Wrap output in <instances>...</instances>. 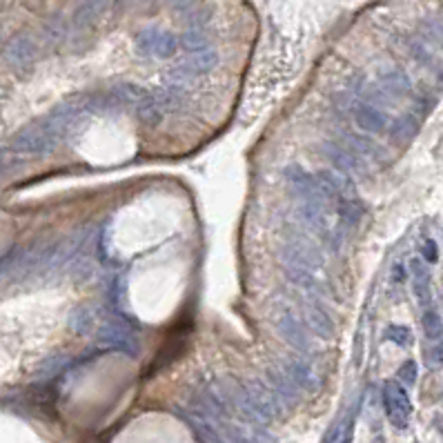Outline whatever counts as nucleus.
I'll use <instances>...</instances> for the list:
<instances>
[{
    "label": "nucleus",
    "mask_w": 443,
    "mask_h": 443,
    "mask_svg": "<svg viewBox=\"0 0 443 443\" xmlns=\"http://www.w3.org/2000/svg\"><path fill=\"white\" fill-rule=\"evenodd\" d=\"M281 261L287 265H299L308 270L323 267V248L318 246V241L310 230H305L303 225L297 223H283L281 227Z\"/></svg>",
    "instance_id": "nucleus-1"
},
{
    "label": "nucleus",
    "mask_w": 443,
    "mask_h": 443,
    "mask_svg": "<svg viewBox=\"0 0 443 443\" xmlns=\"http://www.w3.org/2000/svg\"><path fill=\"white\" fill-rule=\"evenodd\" d=\"M272 321H274V328H277V332H279V337L292 345L299 355L308 357V359L316 357V345L312 341V332L308 330V326H305V321L289 308L287 303H274Z\"/></svg>",
    "instance_id": "nucleus-2"
},
{
    "label": "nucleus",
    "mask_w": 443,
    "mask_h": 443,
    "mask_svg": "<svg viewBox=\"0 0 443 443\" xmlns=\"http://www.w3.org/2000/svg\"><path fill=\"white\" fill-rule=\"evenodd\" d=\"M58 143H60V139L54 132V127L50 125V120L40 118V120H36V123H29L23 130H18L11 141V147L16 149L18 154L45 156V154H50L52 149H56Z\"/></svg>",
    "instance_id": "nucleus-3"
},
{
    "label": "nucleus",
    "mask_w": 443,
    "mask_h": 443,
    "mask_svg": "<svg viewBox=\"0 0 443 443\" xmlns=\"http://www.w3.org/2000/svg\"><path fill=\"white\" fill-rule=\"evenodd\" d=\"M283 176L287 180L292 196L297 198V203H316V205H326L332 207L330 201L326 198V192L321 188V183L316 174H308L301 165H287L283 170Z\"/></svg>",
    "instance_id": "nucleus-4"
},
{
    "label": "nucleus",
    "mask_w": 443,
    "mask_h": 443,
    "mask_svg": "<svg viewBox=\"0 0 443 443\" xmlns=\"http://www.w3.org/2000/svg\"><path fill=\"white\" fill-rule=\"evenodd\" d=\"M246 394H248V401H250L252 412H254L256 419L261 423L279 419L285 412V403L279 399V394L272 390L270 384H263V381L252 379V381H248V384H246Z\"/></svg>",
    "instance_id": "nucleus-5"
},
{
    "label": "nucleus",
    "mask_w": 443,
    "mask_h": 443,
    "mask_svg": "<svg viewBox=\"0 0 443 443\" xmlns=\"http://www.w3.org/2000/svg\"><path fill=\"white\" fill-rule=\"evenodd\" d=\"M96 343L100 347L116 350V352H123L130 357H139V352H141V343H139V339H136V334L130 330V326L120 323V321H116V318L105 321V323L98 328Z\"/></svg>",
    "instance_id": "nucleus-6"
},
{
    "label": "nucleus",
    "mask_w": 443,
    "mask_h": 443,
    "mask_svg": "<svg viewBox=\"0 0 443 443\" xmlns=\"http://www.w3.org/2000/svg\"><path fill=\"white\" fill-rule=\"evenodd\" d=\"M219 65V54L217 50H201V52H192L183 63L170 74V85H183L188 81H194L198 76L209 74L214 67Z\"/></svg>",
    "instance_id": "nucleus-7"
},
{
    "label": "nucleus",
    "mask_w": 443,
    "mask_h": 443,
    "mask_svg": "<svg viewBox=\"0 0 443 443\" xmlns=\"http://www.w3.org/2000/svg\"><path fill=\"white\" fill-rule=\"evenodd\" d=\"M384 408L390 423L394 427H399V430H405L412 417V403L405 388L399 381H388L384 386Z\"/></svg>",
    "instance_id": "nucleus-8"
},
{
    "label": "nucleus",
    "mask_w": 443,
    "mask_h": 443,
    "mask_svg": "<svg viewBox=\"0 0 443 443\" xmlns=\"http://www.w3.org/2000/svg\"><path fill=\"white\" fill-rule=\"evenodd\" d=\"M301 314L308 330L318 339H334V332H337V326H334V318L330 316V312L323 308L321 299H312V297H303L301 301Z\"/></svg>",
    "instance_id": "nucleus-9"
},
{
    "label": "nucleus",
    "mask_w": 443,
    "mask_h": 443,
    "mask_svg": "<svg viewBox=\"0 0 443 443\" xmlns=\"http://www.w3.org/2000/svg\"><path fill=\"white\" fill-rule=\"evenodd\" d=\"M350 112H352L355 125L365 134H384L390 127L388 112L370 100H355Z\"/></svg>",
    "instance_id": "nucleus-10"
},
{
    "label": "nucleus",
    "mask_w": 443,
    "mask_h": 443,
    "mask_svg": "<svg viewBox=\"0 0 443 443\" xmlns=\"http://www.w3.org/2000/svg\"><path fill=\"white\" fill-rule=\"evenodd\" d=\"M321 154H323L334 170L345 172V174H365V161L359 156L355 149H350L345 143H334V141H323L321 143Z\"/></svg>",
    "instance_id": "nucleus-11"
},
{
    "label": "nucleus",
    "mask_w": 443,
    "mask_h": 443,
    "mask_svg": "<svg viewBox=\"0 0 443 443\" xmlns=\"http://www.w3.org/2000/svg\"><path fill=\"white\" fill-rule=\"evenodd\" d=\"M283 274H285L287 283H292L297 289H301V292H303L305 297L321 299V301H323V299L328 297V287H326V283L321 281L312 270L283 263Z\"/></svg>",
    "instance_id": "nucleus-12"
},
{
    "label": "nucleus",
    "mask_w": 443,
    "mask_h": 443,
    "mask_svg": "<svg viewBox=\"0 0 443 443\" xmlns=\"http://www.w3.org/2000/svg\"><path fill=\"white\" fill-rule=\"evenodd\" d=\"M38 56V45L34 40V36L29 34H16L13 38L7 40L5 50H3V58L5 63L11 67H27L32 65Z\"/></svg>",
    "instance_id": "nucleus-13"
},
{
    "label": "nucleus",
    "mask_w": 443,
    "mask_h": 443,
    "mask_svg": "<svg viewBox=\"0 0 443 443\" xmlns=\"http://www.w3.org/2000/svg\"><path fill=\"white\" fill-rule=\"evenodd\" d=\"M281 365L303 394H314L321 388V376L305 359H287Z\"/></svg>",
    "instance_id": "nucleus-14"
},
{
    "label": "nucleus",
    "mask_w": 443,
    "mask_h": 443,
    "mask_svg": "<svg viewBox=\"0 0 443 443\" xmlns=\"http://www.w3.org/2000/svg\"><path fill=\"white\" fill-rule=\"evenodd\" d=\"M110 3L112 0H81L71 13V21H69L71 29L85 32L91 25H96L105 16V11L110 9Z\"/></svg>",
    "instance_id": "nucleus-15"
},
{
    "label": "nucleus",
    "mask_w": 443,
    "mask_h": 443,
    "mask_svg": "<svg viewBox=\"0 0 443 443\" xmlns=\"http://www.w3.org/2000/svg\"><path fill=\"white\" fill-rule=\"evenodd\" d=\"M267 384L272 386V390L279 394V399L287 405H294L301 401L303 392L294 386V381L289 379V374L285 372L283 365H270L267 368Z\"/></svg>",
    "instance_id": "nucleus-16"
},
{
    "label": "nucleus",
    "mask_w": 443,
    "mask_h": 443,
    "mask_svg": "<svg viewBox=\"0 0 443 443\" xmlns=\"http://www.w3.org/2000/svg\"><path fill=\"white\" fill-rule=\"evenodd\" d=\"M410 279H412V292L417 297V303L421 308H427L432 303V289H430V270L423 258H412L410 261Z\"/></svg>",
    "instance_id": "nucleus-17"
},
{
    "label": "nucleus",
    "mask_w": 443,
    "mask_h": 443,
    "mask_svg": "<svg viewBox=\"0 0 443 443\" xmlns=\"http://www.w3.org/2000/svg\"><path fill=\"white\" fill-rule=\"evenodd\" d=\"M419 127H421V118H419L415 112H410V114L396 116V118L392 120V123H390L388 132H390V139H392L394 143L403 145V143H408V141L415 139L417 132H419Z\"/></svg>",
    "instance_id": "nucleus-18"
},
{
    "label": "nucleus",
    "mask_w": 443,
    "mask_h": 443,
    "mask_svg": "<svg viewBox=\"0 0 443 443\" xmlns=\"http://www.w3.org/2000/svg\"><path fill=\"white\" fill-rule=\"evenodd\" d=\"M376 85L386 91V94L394 100V98H403L405 94H410L412 89V83L408 79V74L401 71V69H388L379 76Z\"/></svg>",
    "instance_id": "nucleus-19"
},
{
    "label": "nucleus",
    "mask_w": 443,
    "mask_h": 443,
    "mask_svg": "<svg viewBox=\"0 0 443 443\" xmlns=\"http://www.w3.org/2000/svg\"><path fill=\"white\" fill-rule=\"evenodd\" d=\"M337 214H339V223H341V230H352V227H357L363 219V205L357 196L352 198H339L337 203Z\"/></svg>",
    "instance_id": "nucleus-20"
},
{
    "label": "nucleus",
    "mask_w": 443,
    "mask_h": 443,
    "mask_svg": "<svg viewBox=\"0 0 443 443\" xmlns=\"http://www.w3.org/2000/svg\"><path fill=\"white\" fill-rule=\"evenodd\" d=\"M69 328L79 334V337H89L96 328V314L89 303H83L79 308H74L69 314Z\"/></svg>",
    "instance_id": "nucleus-21"
},
{
    "label": "nucleus",
    "mask_w": 443,
    "mask_h": 443,
    "mask_svg": "<svg viewBox=\"0 0 443 443\" xmlns=\"http://www.w3.org/2000/svg\"><path fill=\"white\" fill-rule=\"evenodd\" d=\"M110 91L118 98V103L123 107H136L149 96V91L141 85H136V83H116V85L110 87Z\"/></svg>",
    "instance_id": "nucleus-22"
},
{
    "label": "nucleus",
    "mask_w": 443,
    "mask_h": 443,
    "mask_svg": "<svg viewBox=\"0 0 443 443\" xmlns=\"http://www.w3.org/2000/svg\"><path fill=\"white\" fill-rule=\"evenodd\" d=\"M345 145L350 149H355L359 156H372V159H381L384 156V149H381L370 136H363V134H355V132H345Z\"/></svg>",
    "instance_id": "nucleus-23"
},
{
    "label": "nucleus",
    "mask_w": 443,
    "mask_h": 443,
    "mask_svg": "<svg viewBox=\"0 0 443 443\" xmlns=\"http://www.w3.org/2000/svg\"><path fill=\"white\" fill-rule=\"evenodd\" d=\"M156 103L163 107V112H178L185 105V94H183L180 85H170L167 83L165 87H161L156 91Z\"/></svg>",
    "instance_id": "nucleus-24"
},
{
    "label": "nucleus",
    "mask_w": 443,
    "mask_h": 443,
    "mask_svg": "<svg viewBox=\"0 0 443 443\" xmlns=\"http://www.w3.org/2000/svg\"><path fill=\"white\" fill-rule=\"evenodd\" d=\"M134 110H136V116H139V120L145 127H159L163 123L165 112H163V107L156 103V98L147 96L143 103L136 105Z\"/></svg>",
    "instance_id": "nucleus-25"
},
{
    "label": "nucleus",
    "mask_w": 443,
    "mask_h": 443,
    "mask_svg": "<svg viewBox=\"0 0 443 443\" xmlns=\"http://www.w3.org/2000/svg\"><path fill=\"white\" fill-rule=\"evenodd\" d=\"M178 42H180V47L185 50L188 54H192V52L207 50L209 47V36L205 34V29H201V27H190V29H185V32L178 36Z\"/></svg>",
    "instance_id": "nucleus-26"
},
{
    "label": "nucleus",
    "mask_w": 443,
    "mask_h": 443,
    "mask_svg": "<svg viewBox=\"0 0 443 443\" xmlns=\"http://www.w3.org/2000/svg\"><path fill=\"white\" fill-rule=\"evenodd\" d=\"M178 47H180V42H178V36L174 32H159L156 45H154V54L151 56L167 60L178 52Z\"/></svg>",
    "instance_id": "nucleus-27"
},
{
    "label": "nucleus",
    "mask_w": 443,
    "mask_h": 443,
    "mask_svg": "<svg viewBox=\"0 0 443 443\" xmlns=\"http://www.w3.org/2000/svg\"><path fill=\"white\" fill-rule=\"evenodd\" d=\"M159 27H145L141 29L139 34L134 38V50L139 56H151L154 54V45H156V38H159Z\"/></svg>",
    "instance_id": "nucleus-28"
},
{
    "label": "nucleus",
    "mask_w": 443,
    "mask_h": 443,
    "mask_svg": "<svg viewBox=\"0 0 443 443\" xmlns=\"http://www.w3.org/2000/svg\"><path fill=\"white\" fill-rule=\"evenodd\" d=\"M421 326H423L425 337L430 339V341L443 339V321H441V316H439L437 310L425 308V312H423V316H421Z\"/></svg>",
    "instance_id": "nucleus-29"
},
{
    "label": "nucleus",
    "mask_w": 443,
    "mask_h": 443,
    "mask_svg": "<svg viewBox=\"0 0 443 443\" xmlns=\"http://www.w3.org/2000/svg\"><path fill=\"white\" fill-rule=\"evenodd\" d=\"M421 34L427 42L443 52V18H425L421 23Z\"/></svg>",
    "instance_id": "nucleus-30"
},
{
    "label": "nucleus",
    "mask_w": 443,
    "mask_h": 443,
    "mask_svg": "<svg viewBox=\"0 0 443 443\" xmlns=\"http://www.w3.org/2000/svg\"><path fill=\"white\" fill-rule=\"evenodd\" d=\"M67 363H69L67 357L56 355V357H52V359H47V361H42V363L38 365L36 376H38V379H54L56 374H60V372H63V370L67 368Z\"/></svg>",
    "instance_id": "nucleus-31"
},
{
    "label": "nucleus",
    "mask_w": 443,
    "mask_h": 443,
    "mask_svg": "<svg viewBox=\"0 0 443 443\" xmlns=\"http://www.w3.org/2000/svg\"><path fill=\"white\" fill-rule=\"evenodd\" d=\"M386 337L399 347H410L412 343H415V337H412L410 328H405V326H390L386 330Z\"/></svg>",
    "instance_id": "nucleus-32"
},
{
    "label": "nucleus",
    "mask_w": 443,
    "mask_h": 443,
    "mask_svg": "<svg viewBox=\"0 0 443 443\" xmlns=\"http://www.w3.org/2000/svg\"><path fill=\"white\" fill-rule=\"evenodd\" d=\"M21 165V154L13 147H0V176L9 174L13 167Z\"/></svg>",
    "instance_id": "nucleus-33"
},
{
    "label": "nucleus",
    "mask_w": 443,
    "mask_h": 443,
    "mask_svg": "<svg viewBox=\"0 0 443 443\" xmlns=\"http://www.w3.org/2000/svg\"><path fill=\"white\" fill-rule=\"evenodd\" d=\"M212 16H214L212 7L203 5V7H196V9L188 11L185 23H188V27H201V29H203V27L212 21Z\"/></svg>",
    "instance_id": "nucleus-34"
},
{
    "label": "nucleus",
    "mask_w": 443,
    "mask_h": 443,
    "mask_svg": "<svg viewBox=\"0 0 443 443\" xmlns=\"http://www.w3.org/2000/svg\"><path fill=\"white\" fill-rule=\"evenodd\" d=\"M410 54L415 56L423 67H435V54L430 52L425 42H419V40H412L410 42Z\"/></svg>",
    "instance_id": "nucleus-35"
},
{
    "label": "nucleus",
    "mask_w": 443,
    "mask_h": 443,
    "mask_svg": "<svg viewBox=\"0 0 443 443\" xmlns=\"http://www.w3.org/2000/svg\"><path fill=\"white\" fill-rule=\"evenodd\" d=\"M425 365L430 370L443 368V339L435 341L430 347H427V352H425Z\"/></svg>",
    "instance_id": "nucleus-36"
},
{
    "label": "nucleus",
    "mask_w": 443,
    "mask_h": 443,
    "mask_svg": "<svg viewBox=\"0 0 443 443\" xmlns=\"http://www.w3.org/2000/svg\"><path fill=\"white\" fill-rule=\"evenodd\" d=\"M396 379H399V384H403V386H415L417 384V363L412 359L403 361L399 372H396Z\"/></svg>",
    "instance_id": "nucleus-37"
},
{
    "label": "nucleus",
    "mask_w": 443,
    "mask_h": 443,
    "mask_svg": "<svg viewBox=\"0 0 443 443\" xmlns=\"http://www.w3.org/2000/svg\"><path fill=\"white\" fill-rule=\"evenodd\" d=\"M45 32H47V36H50V40H52V42H58L60 38L65 36V32H67V25L63 23V18H54V21H50V23H47V29H45Z\"/></svg>",
    "instance_id": "nucleus-38"
},
{
    "label": "nucleus",
    "mask_w": 443,
    "mask_h": 443,
    "mask_svg": "<svg viewBox=\"0 0 443 443\" xmlns=\"http://www.w3.org/2000/svg\"><path fill=\"white\" fill-rule=\"evenodd\" d=\"M421 258H423V261H425L427 265H432V263L439 261V246H437V241L427 238V241L423 243V248H421Z\"/></svg>",
    "instance_id": "nucleus-39"
},
{
    "label": "nucleus",
    "mask_w": 443,
    "mask_h": 443,
    "mask_svg": "<svg viewBox=\"0 0 443 443\" xmlns=\"http://www.w3.org/2000/svg\"><path fill=\"white\" fill-rule=\"evenodd\" d=\"M352 439H355V419L350 417V419H345V423L341 425V432H339L337 443H352Z\"/></svg>",
    "instance_id": "nucleus-40"
},
{
    "label": "nucleus",
    "mask_w": 443,
    "mask_h": 443,
    "mask_svg": "<svg viewBox=\"0 0 443 443\" xmlns=\"http://www.w3.org/2000/svg\"><path fill=\"white\" fill-rule=\"evenodd\" d=\"M196 0H170V7L176 9V11H185V9H192Z\"/></svg>",
    "instance_id": "nucleus-41"
},
{
    "label": "nucleus",
    "mask_w": 443,
    "mask_h": 443,
    "mask_svg": "<svg viewBox=\"0 0 443 443\" xmlns=\"http://www.w3.org/2000/svg\"><path fill=\"white\" fill-rule=\"evenodd\" d=\"M441 83H443V71H441Z\"/></svg>",
    "instance_id": "nucleus-42"
}]
</instances>
